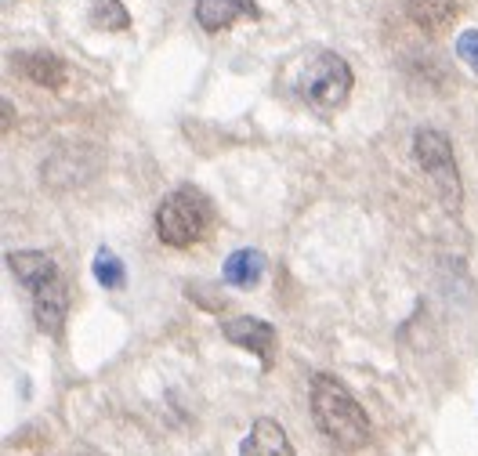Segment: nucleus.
Instances as JSON below:
<instances>
[{"label":"nucleus","instance_id":"1","mask_svg":"<svg viewBox=\"0 0 478 456\" xmlns=\"http://www.w3.org/2000/svg\"><path fill=\"white\" fill-rule=\"evenodd\" d=\"M308 406H312V420L319 428L323 439H330L337 450L345 453H359L370 446L374 428L366 409L359 406V398L334 376V373H315L312 387H308Z\"/></svg>","mask_w":478,"mask_h":456},{"label":"nucleus","instance_id":"2","mask_svg":"<svg viewBox=\"0 0 478 456\" xmlns=\"http://www.w3.org/2000/svg\"><path fill=\"white\" fill-rule=\"evenodd\" d=\"M210 225H214V203L196 185H178L156 207V236L164 247H175V250L196 247L199 239H207Z\"/></svg>","mask_w":478,"mask_h":456},{"label":"nucleus","instance_id":"3","mask_svg":"<svg viewBox=\"0 0 478 456\" xmlns=\"http://www.w3.org/2000/svg\"><path fill=\"white\" fill-rule=\"evenodd\" d=\"M356 88V77H352V66L337 55V51H319L304 62L301 77H297V91L304 98V105L319 116H330L337 109L348 105Z\"/></svg>","mask_w":478,"mask_h":456},{"label":"nucleus","instance_id":"4","mask_svg":"<svg viewBox=\"0 0 478 456\" xmlns=\"http://www.w3.org/2000/svg\"><path fill=\"white\" fill-rule=\"evenodd\" d=\"M413 160H417V167L424 171V178L431 182L435 196H439L450 210H461L464 188H461V171H457L450 138H446L442 131L420 127V131L413 134Z\"/></svg>","mask_w":478,"mask_h":456},{"label":"nucleus","instance_id":"5","mask_svg":"<svg viewBox=\"0 0 478 456\" xmlns=\"http://www.w3.org/2000/svg\"><path fill=\"white\" fill-rule=\"evenodd\" d=\"M221 334H225L228 345L254 352L265 369H272V363H276V326L272 323H265L258 315H236V319L221 323Z\"/></svg>","mask_w":478,"mask_h":456},{"label":"nucleus","instance_id":"6","mask_svg":"<svg viewBox=\"0 0 478 456\" xmlns=\"http://www.w3.org/2000/svg\"><path fill=\"white\" fill-rule=\"evenodd\" d=\"M243 18H261L258 0H196V22L203 33H225Z\"/></svg>","mask_w":478,"mask_h":456},{"label":"nucleus","instance_id":"7","mask_svg":"<svg viewBox=\"0 0 478 456\" xmlns=\"http://www.w3.org/2000/svg\"><path fill=\"white\" fill-rule=\"evenodd\" d=\"M11 62H15V69H18L26 80H33V84H40V88H48V91H62V88H66V80H69L66 62H62L58 55H51V51L15 55Z\"/></svg>","mask_w":478,"mask_h":456},{"label":"nucleus","instance_id":"8","mask_svg":"<svg viewBox=\"0 0 478 456\" xmlns=\"http://www.w3.org/2000/svg\"><path fill=\"white\" fill-rule=\"evenodd\" d=\"M464 11V0H406V15L417 29H424L428 37L446 33Z\"/></svg>","mask_w":478,"mask_h":456},{"label":"nucleus","instance_id":"9","mask_svg":"<svg viewBox=\"0 0 478 456\" xmlns=\"http://www.w3.org/2000/svg\"><path fill=\"white\" fill-rule=\"evenodd\" d=\"M66 312H69V290H66L62 279H55V282H48V286H40V290L33 293V315H37V323H40V330H44L48 337H58V334H62Z\"/></svg>","mask_w":478,"mask_h":456},{"label":"nucleus","instance_id":"10","mask_svg":"<svg viewBox=\"0 0 478 456\" xmlns=\"http://www.w3.org/2000/svg\"><path fill=\"white\" fill-rule=\"evenodd\" d=\"M7 269L15 272V279H18L29 293H37L40 286L62 279L55 258H51V254H40V250H15V254H7Z\"/></svg>","mask_w":478,"mask_h":456},{"label":"nucleus","instance_id":"11","mask_svg":"<svg viewBox=\"0 0 478 456\" xmlns=\"http://www.w3.org/2000/svg\"><path fill=\"white\" fill-rule=\"evenodd\" d=\"M239 456H297V453H293V446H290L287 431H283L280 420L258 417L254 428H250V435L239 446Z\"/></svg>","mask_w":478,"mask_h":456},{"label":"nucleus","instance_id":"12","mask_svg":"<svg viewBox=\"0 0 478 456\" xmlns=\"http://www.w3.org/2000/svg\"><path fill=\"white\" fill-rule=\"evenodd\" d=\"M265 269H269V261H265L261 250H236V254H228V261H225L221 275H225L228 286H236V290H250V286L261 282Z\"/></svg>","mask_w":478,"mask_h":456},{"label":"nucleus","instance_id":"13","mask_svg":"<svg viewBox=\"0 0 478 456\" xmlns=\"http://www.w3.org/2000/svg\"><path fill=\"white\" fill-rule=\"evenodd\" d=\"M91 22L105 33H123L131 26V15L120 0H91Z\"/></svg>","mask_w":478,"mask_h":456},{"label":"nucleus","instance_id":"14","mask_svg":"<svg viewBox=\"0 0 478 456\" xmlns=\"http://www.w3.org/2000/svg\"><path fill=\"white\" fill-rule=\"evenodd\" d=\"M91 272H95L98 286H105V290H120V286H123V279H127V272H123V261H120L112 250H105V247L95 254Z\"/></svg>","mask_w":478,"mask_h":456},{"label":"nucleus","instance_id":"15","mask_svg":"<svg viewBox=\"0 0 478 456\" xmlns=\"http://www.w3.org/2000/svg\"><path fill=\"white\" fill-rule=\"evenodd\" d=\"M457 58L478 73V29H468V33L457 37Z\"/></svg>","mask_w":478,"mask_h":456}]
</instances>
